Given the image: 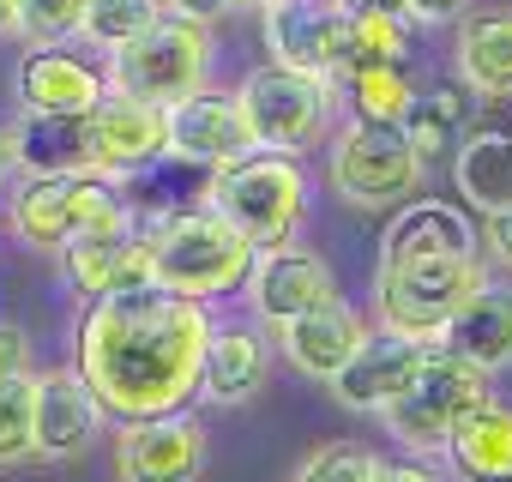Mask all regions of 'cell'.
Masks as SVG:
<instances>
[{
  "instance_id": "6da1fadb",
  "label": "cell",
  "mask_w": 512,
  "mask_h": 482,
  "mask_svg": "<svg viewBox=\"0 0 512 482\" xmlns=\"http://www.w3.org/2000/svg\"><path fill=\"white\" fill-rule=\"evenodd\" d=\"M205 338H211L205 302H187L163 284H133L115 296H91L73 368L97 392L103 416L115 422L163 416L187 410V398L199 392Z\"/></svg>"
},
{
  "instance_id": "7a4b0ae2",
  "label": "cell",
  "mask_w": 512,
  "mask_h": 482,
  "mask_svg": "<svg viewBox=\"0 0 512 482\" xmlns=\"http://www.w3.org/2000/svg\"><path fill=\"white\" fill-rule=\"evenodd\" d=\"M145 241H151V284H163L187 302H211V296L241 290L253 254H260L211 205L205 211H169V217L145 223Z\"/></svg>"
},
{
  "instance_id": "3957f363",
  "label": "cell",
  "mask_w": 512,
  "mask_h": 482,
  "mask_svg": "<svg viewBox=\"0 0 512 482\" xmlns=\"http://www.w3.org/2000/svg\"><path fill=\"white\" fill-rule=\"evenodd\" d=\"M205 199L223 223H235L253 241V248H278L308 217V175L284 151H247L235 163H217Z\"/></svg>"
},
{
  "instance_id": "277c9868",
  "label": "cell",
  "mask_w": 512,
  "mask_h": 482,
  "mask_svg": "<svg viewBox=\"0 0 512 482\" xmlns=\"http://www.w3.org/2000/svg\"><path fill=\"white\" fill-rule=\"evenodd\" d=\"M121 217H133V211H127L115 175H91V169H79V175H25L19 193L7 199L13 235L43 248V254H61L79 235L109 229Z\"/></svg>"
},
{
  "instance_id": "5b68a950",
  "label": "cell",
  "mask_w": 512,
  "mask_h": 482,
  "mask_svg": "<svg viewBox=\"0 0 512 482\" xmlns=\"http://www.w3.org/2000/svg\"><path fill=\"white\" fill-rule=\"evenodd\" d=\"M211 25H193V19H175V13H163V19H151L133 43H121V49H109V91H121V97H139V103H175V97H193V91H205V79H211Z\"/></svg>"
},
{
  "instance_id": "8992f818",
  "label": "cell",
  "mask_w": 512,
  "mask_h": 482,
  "mask_svg": "<svg viewBox=\"0 0 512 482\" xmlns=\"http://www.w3.org/2000/svg\"><path fill=\"white\" fill-rule=\"evenodd\" d=\"M488 284L476 248L470 254H422V260H380L374 278V302H380V326L410 332V338H434L446 332V320Z\"/></svg>"
},
{
  "instance_id": "52a82bcc",
  "label": "cell",
  "mask_w": 512,
  "mask_h": 482,
  "mask_svg": "<svg viewBox=\"0 0 512 482\" xmlns=\"http://www.w3.org/2000/svg\"><path fill=\"white\" fill-rule=\"evenodd\" d=\"M241 121H247V139L253 151H284V157H302L308 145L326 139L332 127V85L326 79H308L296 67H253L241 79V97H235Z\"/></svg>"
},
{
  "instance_id": "ba28073f",
  "label": "cell",
  "mask_w": 512,
  "mask_h": 482,
  "mask_svg": "<svg viewBox=\"0 0 512 482\" xmlns=\"http://www.w3.org/2000/svg\"><path fill=\"white\" fill-rule=\"evenodd\" d=\"M482 398H488V374H482L476 362L452 356L446 344H434L428 362L416 368V380L380 410V422H386V434H392L398 446H410V452H440L446 434H452V422H458L464 410H476Z\"/></svg>"
},
{
  "instance_id": "9c48e42d",
  "label": "cell",
  "mask_w": 512,
  "mask_h": 482,
  "mask_svg": "<svg viewBox=\"0 0 512 482\" xmlns=\"http://www.w3.org/2000/svg\"><path fill=\"white\" fill-rule=\"evenodd\" d=\"M422 169H428V163L416 157V145L404 139L398 121H356V115H350V127H344L338 145H332V187H338L350 205H368V211L416 199Z\"/></svg>"
},
{
  "instance_id": "30bf717a",
  "label": "cell",
  "mask_w": 512,
  "mask_h": 482,
  "mask_svg": "<svg viewBox=\"0 0 512 482\" xmlns=\"http://www.w3.org/2000/svg\"><path fill=\"white\" fill-rule=\"evenodd\" d=\"M266 49L278 67L338 85L356 67V25L338 0H278L266 7Z\"/></svg>"
},
{
  "instance_id": "8fae6325",
  "label": "cell",
  "mask_w": 512,
  "mask_h": 482,
  "mask_svg": "<svg viewBox=\"0 0 512 482\" xmlns=\"http://www.w3.org/2000/svg\"><path fill=\"white\" fill-rule=\"evenodd\" d=\"M211 452V428L193 410L133 416L115 434V476L121 482H199Z\"/></svg>"
},
{
  "instance_id": "7c38bea8",
  "label": "cell",
  "mask_w": 512,
  "mask_h": 482,
  "mask_svg": "<svg viewBox=\"0 0 512 482\" xmlns=\"http://www.w3.org/2000/svg\"><path fill=\"white\" fill-rule=\"evenodd\" d=\"M247 302L266 326H290L326 302H338V278L320 254L296 248V241H278V248H260L247 266Z\"/></svg>"
},
{
  "instance_id": "4fadbf2b",
  "label": "cell",
  "mask_w": 512,
  "mask_h": 482,
  "mask_svg": "<svg viewBox=\"0 0 512 482\" xmlns=\"http://www.w3.org/2000/svg\"><path fill=\"white\" fill-rule=\"evenodd\" d=\"M428 350H434V338H410V332L380 326V332H368V338L350 350V362H344L326 386H332V398H338L344 410L380 416V410L416 380V368L428 362Z\"/></svg>"
},
{
  "instance_id": "5bb4252c",
  "label": "cell",
  "mask_w": 512,
  "mask_h": 482,
  "mask_svg": "<svg viewBox=\"0 0 512 482\" xmlns=\"http://www.w3.org/2000/svg\"><path fill=\"white\" fill-rule=\"evenodd\" d=\"M103 404L85 386L79 368H49L37 374V458L43 464H73L97 446L103 434Z\"/></svg>"
},
{
  "instance_id": "9a60e30c",
  "label": "cell",
  "mask_w": 512,
  "mask_h": 482,
  "mask_svg": "<svg viewBox=\"0 0 512 482\" xmlns=\"http://www.w3.org/2000/svg\"><path fill=\"white\" fill-rule=\"evenodd\" d=\"M253 139H247V121L235 109V97H217V91H193V97H175L163 103V157H187V163H235L247 157Z\"/></svg>"
},
{
  "instance_id": "2e32d148",
  "label": "cell",
  "mask_w": 512,
  "mask_h": 482,
  "mask_svg": "<svg viewBox=\"0 0 512 482\" xmlns=\"http://www.w3.org/2000/svg\"><path fill=\"white\" fill-rule=\"evenodd\" d=\"M61 260H67V278L85 296H115V290H133V284H151V241L133 217L79 235L73 248H61Z\"/></svg>"
},
{
  "instance_id": "e0dca14e",
  "label": "cell",
  "mask_w": 512,
  "mask_h": 482,
  "mask_svg": "<svg viewBox=\"0 0 512 482\" xmlns=\"http://www.w3.org/2000/svg\"><path fill=\"white\" fill-rule=\"evenodd\" d=\"M19 97L37 115H85L109 97V79L61 43H31V55L19 61Z\"/></svg>"
},
{
  "instance_id": "ac0fdd59",
  "label": "cell",
  "mask_w": 512,
  "mask_h": 482,
  "mask_svg": "<svg viewBox=\"0 0 512 482\" xmlns=\"http://www.w3.org/2000/svg\"><path fill=\"white\" fill-rule=\"evenodd\" d=\"M272 380V338L260 326H211L199 356V392L211 404H247Z\"/></svg>"
},
{
  "instance_id": "d6986e66",
  "label": "cell",
  "mask_w": 512,
  "mask_h": 482,
  "mask_svg": "<svg viewBox=\"0 0 512 482\" xmlns=\"http://www.w3.org/2000/svg\"><path fill=\"white\" fill-rule=\"evenodd\" d=\"M91 133H97V175H133L163 157V109L157 103L109 91L91 109Z\"/></svg>"
},
{
  "instance_id": "ffe728a7",
  "label": "cell",
  "mask_w": 512,
  "mask_h": 482,
  "mask_svg": "<svg viewBox=\"0 0 512 482\" xmlns=\"http://www.w3.org/2000/svg\"><path fill=\"white\" fill-rule=\"evenodd\" d=\"M13 163L25 175H97V133H91V109L85 115H37L25 109L13 127Z\"/></svg>"
},
{
  "instance_id": "44dd1931",
  "label": "cell",
  "mask_w": 512,
  "mask_h": 482,
  "mask_svg": "<svg viewBox=\"0 0 512 482\" xmlns=\"http://www.w3.org/2000/svg\"><path fill=\"white\" fill-rule=\"evenodd\" d=\"M278 338H284V362H290L296 374H308V380L326 386V380L350 362V350L368 338V320H362L356 308H344V302H326V308H314V314L278 326Z\"/></svg>"
},
{
  "instance_id": "7402d4cb",
  "label": "cell",
  "mask_w": 512,
  "mask_h": 482,
  "mask_svg": "<svg viewBox=\"0 0 512 482\" xmlns=\"http://www.w3.org/2000/svg\"><path fill=\"white\" fill-rule=\"evenodd\" d=\"M440 344L464 362H476L482 374L512 368V284H482L440 332Z\"/></svg>"
},
{
  "instance_id": "603a6c76",
  "label": "cell",
  "mask_w": 512,
  "mask_h": 482,
  "mask_svg": "<svg viewBox=\"0 0 512 482\" xmlns=\"http://www.w3.org/2000/svg\"><path fill=\"white\" fill-rule=\"evenodd\" d=\"M440 452L452 458V470L464 482H512V404H500L488 392L476 410H464L452 422Z\"/></svg>"
},
{
  "instance_id": "cb8c5ba5",
  "label": "cell",
  "mask_w": 512,
  "mask_h": 482,
  "mask_svg": "<svg viewBox=\"0 0 512 482\" xmlns=\"http://www.w3.org/2000/svg\"><path fill=\"white\" fill-rule=\"evenodd\" d=\"M458 79L482 103L512 97V13H464L458 19Z\"/></svg>"
},
{
  "instance_id": "d4e9b609",
  "label": "cell",
  "mask_w": 512,
  "mask_h": 482,
  "mask_svg": "<svg viewBox=\"0 0 512 482\" xmlns=\"http://www.w3.org/2000/svg\"><path fill=\"white\" fill-rule=\"evenodd\" d=\"M452 181H458V199L476 205V211L512 205V133L506 127H470L458 139Z\"/></svg>"
},
{
  "instance_id": "484cf974",
  "label": "cell",
  "mask_w": 512,
  "mask_h": 482,
  "mask_svg": "<svg viewBox=\"0 0 512 482\" xmlns=\"http://www.w3.org/2000/svg\"><path fill=\"white\" fill-rule=\"evenodd\" d=\"M470 223L452 205L434 199H404V217L386 229L380 260H422V254H470Z\"/></svg>"
},
{
  "instance_id": "4316f807",
  "label": "cell",
  "mask_w": 512,
  "mask_h": 482,
  "mask_svg": "<svg viewBox=\"0 0 512 482\" xmlns=\"http://www.w3.org/2000/svg\"><path fill=\"white\" fill-rule=\"evenodd\" d=\"M404 139L416 145V157L422 163H434V157H446V151H458V139L470 133V91H458V85H440V91H416V103L404 109Z\"/></svg>"
},
{
  "instance_id": "83f0119b",
  "label": "cell",
  "mask_w": 512,
  "mask_h": 482,
  "mask_svg": "<svg viewBox=\"0 0 512 482\" xmlns=\"http://www.w3.org/2000/svg\"><path fill=\"white\" fill-rule=\"evenodd\" d=\"M344 103L356 121H404V109L416 103V79L404 73V61H368L356 73L338 79Z\"/></svg>"
},
{
  "instance_id": "f1b7e54d",
  "label": "cell",
  "mask_w": 512,
  "mask_h": 482,
  "mask_svg": "<svg viewBox=\"0 0 512 482\" xmlns=\"http://www.w3.org/2000/svg\"><path fill=\"white\" fill-rule=\"evenodd\" d=\"M37 458V374L0 380V470Z\"/></svg>"
},
{
  "instance_id": "f546056e",
  "label": "cell",
  "mask_w": 512,
  "mask_h": 482,
  "mask_svg": "<svg viewBox=\"0 0 512 482\" xmlns=\"http://www.w3.org/2000/svg\"><path fill=\"white\" fill-rule=\"evenodd\" d=\"M151 19H163V0H85L79 37L97 43V49H121V43H133Z\"/></svg>"
},
{
  "instance_id": "4dcf8cb0",
  "label": "cell",
  "mask_w": 512,
  "mask_h": 482,
  "mask_svg": "<svg viewBox=\"0 0 512 482\" xmlns=\"http://www.w3.org/2000/svg\"><path fill=\"white\" fill-rule=\"evenodd\" d=\"M374 470H380V458H374L368 446H356V440H332V446H320V452L302 458L296 482H374Z\"/></svg>"
},
{
  "instance_id": "1f68e13d",
  "label": "cell",
  "mask_w": 512,
  "mask_h": 482,
  "mask_svg": "<svg viewBox=\"0 0 512 482\" xmlns=\"http://www.w3.org/2000/svg\"><path fill=\"white\" fill-rule=\"evenodd\" d=\"M85 0H19V37L25 43H67L79 37Z\"/></svg>"
},
{
  "instance_id": "d6a6232c",
  "label": "cell",
  "mask_w": 512,
  "mask_h": 482,
  "mask_svg": "<svg viewBox=\"0 0 512 482\" xmlns=\"http://www.w3.org/2000/svg\"><path fill=\"white\" fill-rule=\"evenodd\" d=\"M350 25H356V67H368V61H404V55H410L404 19L362 13V19H350ZM356 67H350V73H356Z\"/></svg>"
},
{
  "instance_id": "836d02e7",
  "label": "cell",
  "mask_w": 512,
  "mask_h": 482,
  "mask_svg": "<svg viewBox=\"0 0 512 482\" xmlns=\"http://www.w3.org/2000/svg\"><path fill=\"white\" fill-rule=\"evenodd\" d=\"M482 248H488V260H494V266H506V272H512V205L482 211Z\"/></svg>"
},
{
  "instance_id": "e575fe53",
  "label": "cell",
  "mask_w": 512,
  "mask_h": 482,
  "mask_svg": "<svg viewBox=\"0 0 512 482\" xmlns=\"http://www.w3.org/2000/svg\"><path fill=\"white\" fill-rule=\"evenodd\" d=\"M241 7H247V0H163V13L193 19V25H223V19H235Z\"/></svg>"
},
{
  "instance_id": "d590c367",
  "label": "cell",
  "mask_w": 512,
  "mask_h": 482,
  "mask_svg": "<svg viewBox=\"0 0 512 482\" xmlns=\"http://www.w3.org/2000/svg\"><path fill=\"white\" fill-rule=\"evenodd\" d=\"M13 374H31V338L13 320H0V380H13Z\"/></svg>"
},
{
  "instance_id": "8d00e7d4",
  "label": "cell",
  "mask_w": 512,
  "mask_h": 482,
  "mask_svg": "<svg viewBox=\"0 0 512 482\" xmlns=\"http://www.w3.org/2000/svg\"><path fill=\"white\" fill-rule=\"evenodd\" d=\"M470 13V0H404V19L416 25H458Z\"/></svg>"
},
{
  "instance_id": "74e56055",
  "label": "cell",
  "mask_w": 512,
  "mask_h": 482,
  "mask_svg": "<svg viewBox=\"0 0 512 482\" xmlns=\"http://www.w3.org/2000/svg\"><path fill=\"white\" fill-rule=\"evenodd\" d=\"M338 7H344L350 19H362V13H380V19H404V0H338Z\"/></svg>"
},
{
  "instance_id": "f35d334b",
  "label": "cell",
  "mask_w": 512,
  "mask_h": 482,
  "mask_svg": "<svg viewBox=\"0 0 512 482\" xmlns=\"http://www.w3.org/2000/svg\"><path fill=\"white\" fill-rule=\"evenodd\" d=\"M374 482H434V476H428L422 464H380Z\"/></svg>"
},
{
  "instance_id": "ab89813d",
  "label": "cell",
  "mask_w": 512,
  "mask_h": 482,
  "mask_svg": "<svg viewBox=\"0 0 512 482\" xmlns=\"http://www.w3.org/2000/svg\"><path fill=\"white\" fill-rule=\"evenodd\" d=\"M19 31V0H0V37Z\"/></svg>"
},
{
  "instance_id": "60d3db41",
  "label": "cell",
  "mask_w": 512,
  "mask_h": 482,
  "mask_svg": "<svg viewBox=\"0 0 512 482\" xmlns=\"http://www.w3.org/2000/svg\"><path fill=\"white\" fill-rule=\"evenodd\" d=\"M13 169V127H0V175Z\"/></svg>"
},
{
  "instance_id": "b9f144b4",
  "label": "cell",
  "mask_w": 512,
  "mask_h": 482,
  "mask_svg": "<svg viewBox=\"0 0 512 482\" xmlns=\"http://www.w3.org/2000/svg\"><path fill=\"white\" fill-rule=\"evenodd\" d=\"M247 7H278V0H247Z\"/></svg>"
}]
</instances>
